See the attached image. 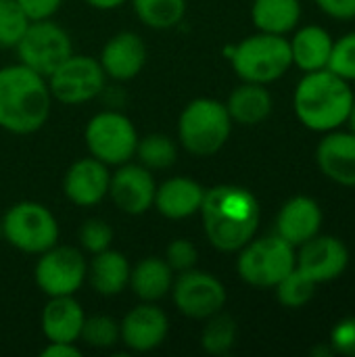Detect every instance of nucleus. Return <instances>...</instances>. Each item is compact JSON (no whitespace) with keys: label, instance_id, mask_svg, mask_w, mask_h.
Instances as JSON below:
<instances>
[{"label":"nucleus","instance_id":"obj_1","mask_svg":"<svg viewBox=\"0 0 355 357\" xmlns=\"http://www.w3.org/2000/svg\"><path fill=\"white\" fill-rule=\"evenodd\" d=\"M199 213L209 245L222 253L241 251L257 234L262 220L257 197L249 188L236 184L205 188Z\"/></svg>","mask_w":355,"mask_h":357},{"label":"nucleus","instance_id":"obj_2","mask_svg":"<svg viewBox=\"0 0 355 357\" xmlns=\"http://www.w3.org/2000/svg\"><path fill=\"white\" fill-rule=\"evenodd\" d=\"M52 94L44 75L23 63L0 67V128L27 136L44 128L50 117Z\"/></svg>","mask_w":355,"mask_h":357},{"label":"nucleus","instance_id":"obj_3","mask_svg":"<svg viewBox=\"0 0 355 357\" xmlns=\"http://www.w3.org/2000/svg\"><path fill=\"white\" fill-rule=\"evenodd\" d=\"M297 119L314 132H333L343 126L354 105L349 82L328 69L301 77L293 96Z\"/></svg>","mask_w":355,"mask_h":357},{"label":"nucleus","instance_id":"obj_4","mask_svg":"<svg viewBox=\"0 0 355 357\" xmlns=\"http://www.w3.org/2000/svg\"><path fill=\"white\" fill-rule=\"evenodd\" d=\"M232 126L224 102L207 96L195 98L178 117V142L192 157H211L226 146Z\"/></svg>","mask_w":355,"mask_h":357},{"label":"nucleus","instance_id":"obj_5","mask_svg":"<svg viewBox=\"0 0 355 357\" xmlns=\"http://www.w3.org/2000/svg\"><path fill=\"white\" fill-rule=\"evenodd\" d=\"M234 73L243 82L272 84L280 79L293 65L291 44L285 36L257 31L239 44L226 48Z\"/></svg>","mask_w":355,"mask_h":357},{"label":"nucleus","instance_id":"obj_6","mask_svg":"<svg viewBox=\"0 0 355 357\" xmlns=\"http://www.w3.org/2000/svg\"><path fill=\"white\" fill-rule=\"evenodd\" d=\"M61 228L54 213L36 201H19L2 218V238L17 251L40 255L59 243Z\"/></svg>","mask_w":355,"mask_h":357},{"label":"nucleus","instance_id":"obj_7","mask_svg":"<svg viewBox=\"0 0 355 357\" xmlns=\"http://www.w3.org/2000/svg\"><path fill=\"white\" fill-rule=\"evenodd\" d=\"M236 272L243 282L257 289H274L289 272L295 270V247L278 234L251 238L236 251Z\"/></svg>","mask_w":355,"mask_h":357},{"label":"nucleus","instance_id":"obj_8","mask_svg":"<svg viewBox=\"0 0 355 357\" xmlns=\"http://www.w3.org/2000/svg\"><path fill=\"white\" fill-rule=\"evenodd\" d=\"M138 132L132 119L119 111H100L90 117L84 128L88 153L105 165H121L134 159L138 146Z\"/></svg>","mask_w":355,"mask_h":357},{"label":"nucleus","instance_id":"obj_9","mask_svg":"<svg viewBox=\"0 0 355 357\" xmlns=\"http://www.w3.org/2000/svg\"><path fill=\"white\" fill-rule=\"evenodd\" d=\"M19 63L48 77L65 59L73 54L71 36L52 19L29 21L21 40L15 46Z\"/></svg>","mask_w":355,"mask_h":357},{"label":"nucleus","instance_id":"obj_10","mask_svg":"<svg viewBox=\"0 0 355 357\" xmlns=\"http://www.w3.org/2000/svg\"><path fill=\"white\" fill-rule=\"evenodd\" d=\"M107 73L98 59L86 54H71L48 77V90L52 100L63 105H84L103 94L107 86Z\"/></svg>","mask_w":355,"mask_h":357},{"label":"nucleus","instance_id":"obj_11","mask_svg":"<svg viewBox=\"0 0 355 357\" xmlns=\"http://www.w3.org/2000/svg\"><path fill=\"white\" fill-rule=\"evenodd\" d=\"M88 276V261L82 249L69 245H54L38 255L33 280L46 297L75 295Z\"/></svg>","mask_w":355,"mask_h":357},{"label":"nucleus","instance_id":"obj_12","mask_svg":"<svg viewBox=\"0 0 355 357\" xmlns=\"http://www.w3.org/2000/svg\"><path fill=\"white\" fill-rule=\"evenodd\" d=\"M172 299L176 310L190 320H207L222 312L228 299L224 282L211 272L188 270L180 272L172 284Z\"/></svg>","mask_w":355,"mask_h":357},{"label":"nucleus","instance_id":"obj_13","mask_svg":"<svg viewBox=\"0 0 355 357\" xmlns=\"http://www.w3.org/2000/svg\"><path fill=\"white\" fill-rule=\"evenodd\" d=\"M157 182L151 169L140 163L128 161L111 172L109 199L126 215H142L153 209Z\"/></svg>","mask_w":355,"mask_h":357},{"label":"nucleus","instance_id":"obj_14","mask_svg":"<svg viewBox=\"0 0 355 357\" xmlns=\"http://www.w3.org/2000/svg\"><path fill=\"white\" fill-rule=\"evenodd\" d=\"M169 335V318L157 305L140 301L119 322V343L128 351L149 354L159 349Z\"/></svg>","mask_w":355,"mask_h":357},{"label":"nucleus","instance_id":"obj_15","mask_svg":"<svg viewBox=\"0 0 355 357\" xmlns=\"http://www.w3.org/2000/svg\"><path fill=\"white\" fill-rule=\"evenodd\" d=\"M297 249L295 268L316 284L337 280L349 266V251L337 236L316 234Z\"/></svg>","mask_w":355,"mask_h":357},{"label":"nucleus","instance_id":"obj_16","mask_svg":"<svg viewBox=\"0 0 355 357\" xmlns=\"http://www.w3.org/2000/svg\"><path fill=\"white\" fill-rule=\"evenodd\" d=\"M109 165L90 157L77 159L63 176V195L75 207H94L109 195Z\"/></svg>","mask_w":355,"mask_h":357},{"label":"nucleus","instance_id":"obj_17","mask_svg":"<svg viewBox=\"0 0 355 357\" xmlns=\"http://www.w3.org/2000/svg\"><path fill=\"white\" fill-rule=\"evenodd\" d=\"M146 44L138 33L119 31L105 42L98 63L107 77L115 82H130L136 75H140V71L146 65Z\"/></svg>","mask_w":355,"mask_h":357},{"label":"nucleus","instance_id":"obj_18","mask_svg":"<svg viewBox=\"0 0 355 357\" xmlns=\"http://www.w3.org/2000/svg\"><path fill=\"white\" fill-rule=\"evenodd\" d=\"M322 226V209L310 197H293L289 199L276 218V234L285 238L295 249L320 234Z\"/></svg>","mask_w":355,"mask_h":357},{"label":"nucleus","instance_id":"obj_19","mask_svg":"<svg viewBox=\"0 0 355 357\" xmlns=\"http://www.w3.org/2000/svg\"><path fill=\"white\" fill-rule=\"evenodd\" d=\"M203 197H205V188L197 180L184 178V176H174V178L157 184L153 207L165 220L180 222V220H188L201 211Z\"/></svg>","mask_w":355,"mask_h":357},{"label":"nucleus","instance_id":"obj_20","mask_svg":"<svg viewBox=\"0 0 355 357\" xmlns=\"http://www.w3.org/2000/svg\"><path fill=\"white\" fill-rule=\"evenodd\" d=\"M318 167L337 184L355 186V134L328 132L316 151Z\"/></svg>","mask_w":355,"mask_h":357},{"label":"nucleus","instance_id":"obj_21","mask_svg":"<svg viewBox=\"0 0 355 357\" xmlns=\"http://www.w3.org/2000/svg\"><path fill=\"white\" fill-rule=\"evenodd\" d=\"M84 320L86 314L84 307L77 303L75 295H65V297H48V303L42 310L40 324L46 341L80 343Z\"/></svg>","mask_w":355,"mask_h":357},{"label":"nucleus","instance_id":"obj_22","mask_svg":"<svg viewBox=\"0 0 355 357\" xmlns=\"http://www.w3.org/2000/svg\"><path fill=\"white\" fill-rule=\"evenodd\" d=\"M130 270L132 266L123 253L107 249L92 255V259L88 261L86 280L100 297H117L130 284Z\"/></svg>","mask_w":355,"mask_h":357},{"label":"nucleus","instance_id":"obj_23","mask_svg":"<svg viewBox=\"0 0 355 357\" xmlns=\"http://www.w3.org/2000/svg\"><path fill=\"white\" fill-rule=\"evenodd\" d=\"M174 270L163 257H144L130 270V289L140 301L157 303L172 293Z\"/></svg>","mask_w":355,"mask_h":357},{"label":"nucleus","instance_id":"obj_24","mask_svg":"<svg viewBox=\"0 0 355 357\" xmlns=\"http://www.w3.org/2000/svg\"><path fill=\"white\" fill-rule=\"evenodd\" d=\"M224 105L234 123L257 126L266 121L272 113V94L266 90L264 84L243 82L230 92Z\"/></svg>","mask_w":355,"mask_h":357},{"label":"nucleus","instance_id":"obj_25","mask_svg":"<svg viewBox=\"0 0 355 357\" xmlns=\"http://www.w3.org/2000/svg\"><path fill=\"white\" fill-rule=\"evenodd\" d=\"M289 44H291L293 65H297L301 71L310 73V71L326 69L333 50V38L324 27L305 25L297 29L295 38L289 40Z\"/></svg>","mask_w":355,"mask_h":357},{"label":"nucleus","instance_id":"obj_26","mask_svg":"<svg viewBox=\"0 0 355 357\" xmlns=\"http://www.w3.org/2000/svg\"><path fill=\"white\" fill-rule=\"evenodd\" d=\"M251 19L257 31L285 36L297 27L301 4L299 0H253Z\"/></svg>","mask_w":355,"mask_h":357},{"label":"nucleus","instance_id":"obj_27","mask_svg":"<svg viewBox=\"0 0 355 357\" xmlns=\"http://www.w3.org/2000/svg\"><path fill=\"white\" fill-rule=\"evenodd\" d=\"M134 15L151 29H172L186 17V0H130Z\"/></svg>","mask_w":355,"mask_h":357},{"label":"nucleus","instance_id":"obj_28","mask_svg":"<svg viewBox=\"0 0 355 357\" xmlns=\"http://www.w3.org/2000/svg\"><path fill=\"white\" fill-rule=\"evenodd\" d=\"M140 165H144L151 172L169 169L178 161V144L172 136L155 132L146 134L144 138H138L136 155Z\"/></svg>","mask_w":355,"mask_h":357},{"label":"nucleus","instance_id":"obj_29","mask_svg":"<svg viewBox=\"0 0 355 357\" xmlns=\"http://www.w3.org/2000/svg\"><path fill=\"white\" fill-rule=\"evenodd\" d=\"M236 337H239L236 320L224 312H218L205 320L201 333V347L209 356H228L236 345Z\"/></svg>","mask_w":355,"mask_h":357},{"label":"nucleus","instance_id":"obj_30","mask_svg":"<svg viewBox=\"0 0 355 357\" xmlns=\"http://www.w3.org/2000/svg\"><path fill=\"white\" fill-rule=\"evenodd\" d=\"M316 287H318L316 282H312L308 276H303L295 268L274 289H276V299L280 301V305L289 310H299V307H305L314 299Z\"/></svg>","mask_w":355,"mask_h":357},{"label":"nucleus","instance_id":"obj_31","mask_svg":"<svg viewBox=\"0 0 355 357\" xmlns=\"http://www.w3.org/2000/svg\"><path fill=\"white\" fill-rule=\"evenodd\" d=\"M80 341L92 349H111L119 343V322L111 316H86Z\"/></svg>","mask_w":355,"mask_h":357},{"label":"nucleus","instance_id":"obj_32","mask_svg":"<svg viewBox=\"0 0 355 357\" xmlns=\"http://www.w3.org/2000/svg\"><path fill=\"white\" fill-rule=\"evenodd\" d=\"M29 19L17 0H0V48H15Z\"/></svg>","mask_w":355,"mask_h":357},{"label":"nucleus","instance_id":"obj_33","mask_svg":"<svg viewBox=\"0 0 355 357\" xmlns=\"http://www.w3.org/2000/svg\"><path fill=\"white\" fill-rule=\"evenodd\" d=\"M113 238H115V232H113L111 224L100 220V218L86 220L80 226V232H77V241H80L82 251H86L90 255H96L100 251L111 249Z\"/></svg>","mask_w":355,"mask_h":357},{"label":"nucleus","instance_id":"obj_34","mask_svg":"<svg viewBox=\"0 0 355 357\" xmlns=\"http://www.w3.org/2000/svg\"><path fill=\"white\" fill-rule=\"evenodd\" d=\"M328 71L337 73L339 77L354 82L355 79V31L339 38L337 42H333V50H331V59L326 65Z\"/></svg>","mask_w":355,"mask_h":357},{"label":"nucleus","instance_id":"obj_35","mask_svg":"<svg viewBox=\"0 0 355 357\" xmlns=\"http://www.w3.org/2000/svg\"><path fill=\"white\" fill-rule=\"evenodd\" d=\"M163 259H165L167 266L174 270V274L188 272V270L197 268L199 249H197V245H195L192 241H188V238H174V241L165 247Z\"/></svg>","mask_w":355,"mask_h":357},{"label":"nucleus","instance_id":"obj_36","mask_svg":"<svg viewBox=\"0 0 355 357\" xmlns=\"http://www.w3.org/2000/svg\"><path fill=\"white\" fill-rule=\"evenodd\" d=\"M331 347L335 354L355 357V316L343 318L331 331Z\"/></svg>","mask_w":355,"mask_h":357},{"label":"nucleus","instance_id":"obj_37","mask_svg":"<svg viewBox=\"0 0 355 357\" xmlns=\"http://www.w3.org/2000/svg\"><path fill=\"white\" fill-rule=\"evenodd\" d=\"M19 6L23 8V13L27 15L29 21H42V19H52L63 0H17Z\"/></svg>","mask_w":355,"mask_h":357},{"label":"nucleus","instance_id":"obj_38","mask_svg":"<svg viewBox=\"0 0 355 357\" xmlns=\"http://www.w3.org/2000/svg\"><path fill=\"white\" fill-rule=\"evenodd\" d=\"M322 13L335 17V19H354L355 0H316Z\"/></svg>","mask_w":355,"mask_h":357},{"label":"nucleus","instance_id":"obj_39","mask_svg":"<svg viewBox=\"0 0 355 357\" xmlns=\"http://www.w3.org/2000/svg\"><path fill=\"white\" fill-rule=\"evenodd\" d=\"M42 357H80L82 349L75 343L65 341H46V347L40 351Z\"/></svg>","mask_w":355,"mask_h":357},{"label":"nucleus","instance_id":"obj_40","mask_svg":"<svg viewBox=\"0 0 355 357\" xmlns=\"http://www.w3.org/2000/svg\"><path fill=\"white\" fill-rule=\"evenodd\" d=\"M128 0H86V4H90L96 10H115L121 4H126Z\"/></svg>","mask_w":355,"mask_h":357},{"label":"nucleus","instance_id":"obj_41","mask_svg":"<svg viewBox=\"0 0 355 357\" xmlns=\"http://www.w3.org/2000/svg\"><path fill=\"white\" fill-rule=\"evenodd\" d=\"M347 121L352 123V132L355 134V98H354V105H352V111H349V117H347Z\"/></svg>","mask_w":355,"mask_h":357},{"label":"nucleus","instance_id":"obj_42","mask_svg":"<svg viewBox=\"0 0 355 357\" xmlns=\"http://www.w3.org/2000/svg\"><path fill=\"white\" fill-rule=\"evenodd\" d=\"M0 241H2V220H0Z\"/></svg>","mask_w":355,"mask_h":357}]
</instances>
